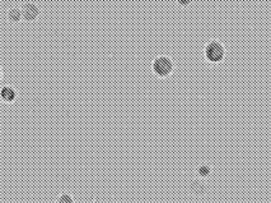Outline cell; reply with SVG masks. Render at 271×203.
I'll return each instance as SVG.
<instances>
[{
    "instance_id": "obj_7",
    "label": "cell",
    "mask_w": 271,
    "mask_h": 203,
    "mask_svg": "<svg viewBox=\"0 0 271 203\" xmlns=\"http://www.w3.org/2000/svg\"><path fill=\"white\" fill-rule=\"evenodd\" d=\"M57 202L59 203H73L74 202V199L72 198L70 193L64 192V193H61V194H60L59 198H57Z\"/></svg>"
},
{
    "instance_id": "obj_8",
    "label": "cell",
    "mask_w": 271,
    "mask_h": 203,
    "mask_svg": "<svg viewBox=\"0 0 271 203\" xmlns=\"http://www.w3.org/2000/svg\"><path fill=\"white\" fill-rule=\"evenodd\" d=\"M176 2H177V4L181 8H187L192 4V0H176Z\"/></svg>"
},
{
    "instance_id": "obj_2",
    "label": "cell",
    "mask_w": 271,
    "mask_h": 203,
    "mask_svg": "<svg viewBox=\"0 0 271 203\" xmlns=\"http://www.w3.org/2000/svg\"><path fill=\"white\" fill-rule=\"evenodd\" d=\"M205 59L212 64H219L225 57V47L219 40H210L204 50Z\"/></svg>"
},
{
    "instance_id": "obj_5",
    "label": "cell",
    "mask_w": 271,
    "mask_h": 203,
    "mask_svg": "<svg viewBox=\"0 0 271 203\" xmlns=\"http://www.w3.org/2000/svg\"><path fill=\"white\" fill-rule=\"evenodd\" d=\"M7 19L12 24H18L19 22L23 21V14H22V8L19 7H12L7 11Z\"/></svg>"
},
{
    "instance_id": "obj_3",
    "label": "cell",
    "mask_w": 271,
    "mask_h": 203,
    "mask_svg": "<svg viewBox=\"0 0 271 203\" xmlns=\"http://www.w3.org/2000/svg\"><path fill=\"white\" fill-rule=\"evenodd\" d=\"M21 8L22 14H23V21L27 22V23H32V22L37 21V18L41 14V8L35 2H26Z\"/></svg>"
},
{
    "instance_id": "obj_4",
    "label": "cell",
    "mask_w": 271,
    "mask_h": 203,
    "mask_svg": "<svg viewBox=\"0 0 271 203\" xmlns=\"http://www.w3.org/2000/svg\"><path fill=\"white\" fill-rule=\"evenodd\" d=\"M0 97H2V100H3L4 102H7V104H12V102L16 101L17 97H18V92H17V90L14 89L13 86L4 84V86L2 87V90H0Z\"/></svg>"
},
{
    "instance_id": "obj_1",
    "label": "cell",
    "mask_w": 271,
    "mask_h": 203,
    "mask_svg": "<svg viewBox=\"0 0 271 203\" xmlns=\"http://www.w3.org/2000/svg\"><path fill=\"white\" fill-rule=\"evenodd\" d=\"M152 71L159 78H167L175 71V63L167 55H159L152 62Z\"/></svg>"
},
{
    "instance_id": "obj_6",
    "label": "cell",
    "mask_w": 271,
    "mask_h": 203,
    "mask_svg": "<svg viewBox=\"0 0 271 203\" xmlns=\"http://www.w3.org/2000/svg\"><path fill=\"white\" fill-rule=\"evenodd\" d=\"M212 172H213V170L209 164H201V165H199L196 169V174L199 175L201 179H207V178H209L210 175H212Z\"/></svg>"
}]
</instances>
